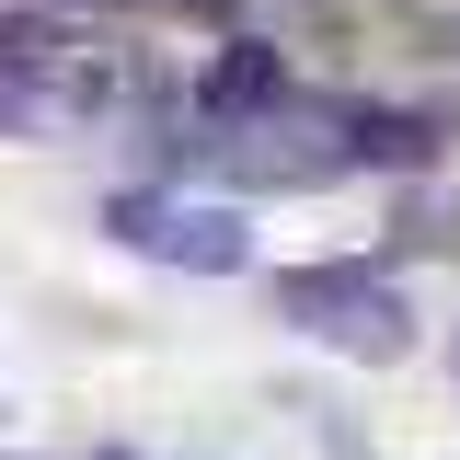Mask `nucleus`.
Returning a JSON list of instances; mask_svg holds the SVG:
<instances>
[{
	"instance_id": "obj_1",
	"label": "nucleus",
	"mask_w": 460,
	"mask_h": 460,
	"mask_svg": "<svg viewBox=\"0 0 460 460\" xmlns=\"http://www.w3.org/2000/svg\"><path fill=\"white\" fill-rule=\"evenodd\" d=\"M104 230L127 253H150V265H184V277H242V265H253L242 208H196V196H115Z\"/></svg>"
},
{
	"instance_id": "obj_4",
	"label": "nucleus",
	"mask_w": 460,
	"mask_h": 460,
	"mask_svg": "<svg viewBox=\"0 0 460 460\" xmlns=\"http://www.w3.org/2000/svg\"><path fill=\"white\" fill-rule=\"evenodd\" d=\"M345 162L414 172V162H438V127H426V115H357V127H345Z\"/></svg>"
},
{
	"instance_id": "obj_5",
	"label": "nucleus",
	"mask_w": 460,
	"mask_h": 460,
	"mask_svg": "<svg viewBox=\"0 0 460 460\" xmlns=\"http://www.w3.org/2000/svg\"><path fill=\"white\" fill-rule=\"evenodd\" d=\"M47 58H69L58 12H0V69H47Z\"/></svg>"
},
{
	"instance_id": "obj_3",
	"label": "nucleus",
	"mask_w": 460,
	"mask_h": 460,
	"mask_svg": "<svg viewBox=\"0 0 460 460\" xmlns=\"http://www.w3.org/2000/svg\"><path fill=\"white\" fill-rule=\"evenodd\" d=\"M277 93H288V69H277V47H253V35L208 69V115H265Z\"/></svg>"
},
{
	"instance_id": "obj_2",
	"label": "nucleus",
	"mask_w": 460,
	"mask_h": 460,
	"mask_svg": "<svg viewBox=\"0 0 460 460\" xmlns=\"http://www.w3.org/2000/svg\"><path fill=\"white\" fill-rule=\"evenodd\" d=\"M277 299H288V323H311V334L357 345V357H402V299H380V277H368V265H299Z\"/></svg>"
}]
</instances>
